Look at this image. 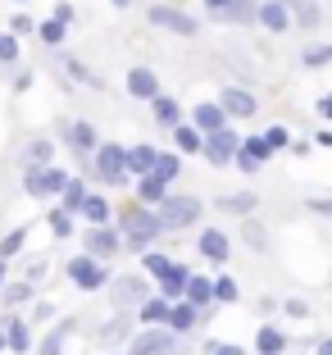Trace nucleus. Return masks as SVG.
I'll use <instances>...</instances> for the list:
<instances>
[{
	"label": "nucleus",
	"instance_id": "obj_45",
	"mask_svg": "<svg viewBox=\"0 0 332 355\" xmlns=\"http://www.w3.org/2000/svg\"><path fill=\"white\" fill-rule=\"evenodd\" d=\"M46 273H51V260H46V255H37V260L23 264V282H32V287H37V282H42Z\"/></svg>",
	"mask_w": 332,
	"mask_h": 355
},
{
	"label": "nucleus",
	"instance_id": "obj_27",
	"mask_svg": "<svg viewBox=\"0 0 332 355\" xmlns=\"http://www.w3.org/2000/svg\"><path fill=\"white\" fill-rule=\"evenodd\" d=\"M55 60H60V69H64V73L73 78V83H82V87H91V92H105V83H101V78L91 73V69H87L82 60H73V55H64V51H55Z\"/></svg>",
	"mask_w": 332,
	"mask_h": 355
},
{
	"label": "nucleus",
	"instance_id": "obj_44",
	"mask_svg": "<svg viewBox=\"0 0 332 355\" xmlns=\"http://www.w3.org/2000/svg\"><path fill=\"white\" fill-rule=\"evenodd\" d=\"M10 37H19V42H23V37H37V19L19 10V14L10 19Z\"/></svg>",
	"mask_w": 332,
	"mask_h": 355
},
{
	"label": "nucleus",
	"instance_id": "obj_53",
	"mask_svg": "<svg viewBox=\"0 0 332 355\" xmlns=\"http://www.w3.org/2000/svg\"><path fill=\"white\" fill-rule=\"evenodd\" d=\"M282 310H287L291 319H305V314H310V305H305V301H282Z\"/></svg>",
	"mask_w": 332,
	"mask_h": 355
},
{
	"label": "nucleus",
	"instance_id": "obj_63",
	"mask_svg": "<svg viewBox=\"0 0 332 355\" xmlns=\"http://www.w3.org/2000/svg\"><path fill=\"white\" fill-rule=\"evenodd\" d=\"M14 5H28V0H14Z\"/></svg>",
	"mask_w": 332,
	"mask_h": 355
},
{
	"label": "nucleus",
	"instance_id": "obj_52",
	"mask_svg": "<svg viewBox=\"0 0 332 355\" xmlns=\"http://www.w3.org/2000/svg\"><path fill=\"white\" fill-rule=\"evenodd\" d=\"M14 92H28V87H32V69H14Z\"/></svg>",
	"mask_w": 332,
	"mask_h": 355
},
{
	"label": "nucleus",
	"instance_id": "obj_5",
	"mask_svg": "<svg viewBox=\"0 0 332 355\" xmlns=\"http://www.w3.org/2000/svg\"><path fill=\"white\" fill-rule=\"evenodd\" d=\"M64 273H69V282L78 287V292H101V287H110V264L91 260V255H73L69 264H64Z\"/></svg>",
	"mask_w": 332,
	"mask_h": 355
},
{
	"label": "nucleus",
	"instance_id": "obj_47",
	"mask_svg": "<svg viewBox=\"0 0 332 355\" xmlns=\"http://www.w3.org/2000/svg\"><path fill=\"white\" fill-rule=\"evenodd\" d=\"M241 237H246V246H255V251H264V228L255 219H246L241 223Z\"/></svg>",
	"mask_w": 332,
	"mask_h": 355
},
{
	"label": "nucleus",
	"instance_id": "obj_9",
	"mask_svg": "<svg viewBox=\"0 0 332 355\" xmlns=\"http://www.w3.org/2000/svg\"><path fill=\"white\" fill-rule=\"evenodd\" d=\"M146 19H150V28L177 32V37H196V32H200V23L191 19L187 10H177V5H150V10H146Z\"/></svg>",
	"mask_w": 332,
	"mask_h": 355
},
{
	"label": "nucleus",
	"instance_id": "obj_49",
	"mask_svg": "<svg viewBox=\"0 0 332 355\" xmlns=\"http://www.w3.org/2000/svg\"><path fill=\"white\" fill-rule=\"evenodd\" d=\"M51 19H55V23H64V28H73V19H78V10H73L69 0H60V5L51 10Z\"/></svg>",
	"mask_w": 332,
	"mask_h": 355
},
{
	"label": "nucleus",
	"instance_id": "obj_23",
	"mask_svg": "<svg viewBox=\"0 0 332 355\" xmlns=\"http://www.w3.org/2000/svg\"><path fill=\"white\" fill-rule=\"evenodd\" d=\"M87 196H91L87 178H69V182H64V191H60V209L78 219V214H82V205H87Z\"/></svg>",
	"mask_w": 332,
	"mask_h": 355
},
{
	"label": "nucleus",
	"instance_id": "obj_11",
	"mask_svg": "<svg viewBox=\"0 0 332 355\" xmlns=\"http://www.w3.org/2000/svg\"><path fill=\"white\" fill-rule=\"evenodd\" d=\"M0 328H5V351L10 355H32V346H37V337H32V324L23 319V314H5L0 319Z\"/></svg>",
	"mask_w": 332,
	"mask_h": 355
},
{
	"label": "nucleus",
	"instance_id": "obj_14",
	"mask_svg": "<svg viewBox=\"0 0 332 355\" xmlns=\"http://www.w3.org/2000/svg\"><path fill=\"white\" fill-rule=\"evenodd\" d=\"M218 110H223L228 119H250L255 110H260V101H255L246 87H232L228 83V87H223V96H218Z\"/></svg>",
	"mask_w": 332,
	"mask_h": 355
},
{
	"label": "nucleus",
	"instance_id": "obj_6",
	"mask_svg": "<svg viewBox=\"0 0 332 355\" xmlns=\"http://www.w3.org/2000/svg\"><path fill=\"white\" fill-rule=\"evenodd\" d=\"M146 296H155L146 273H119V278H110V301H114V310H137Z\"/></svg>",
	"mask_w": 332,
	"mask_h": 355
},
{
	"label": "nucleus",
	"instance_id": "obj_46",
	"mask_svg": "<svg viewBox=\"0 0 332 355\" xmlns=\"http://www.w3.org/2000/svg\"><path fill=\"white\" fill-rule=\"evenodd\" d=\"M305 69H323V64H332V46H305Z\"/></svg>",
	"mask_w": 332,
	"mask_h": 355
},
{
	"label": "nucleus",
	"instance_id": "obj_41",
	"mask_svg": "<svg viewBox=\"0 0 332 355\" xmlns=\"http://www.w3.org/2000/svg\"><path fill=\"white\" fill-rule=\"evenodd\" d=\"M168 264H173V255H164V251H146V255H141V273H146L150 282H159V278H164V269H168Z\"/></svg>",
	"mask_w": 332,
	"mask_h": 355
},
{
	"label": "nucleus",
	"instance_id": "obj_26",
	"mask_svg": "<svg viewBox=\"0 0 332 355\" xmlns=\"http://www.w3.org/2000/svg\"><path fill=\"white\" fill-rule=\"evenodd\" d=\"M282 5H287V19L301 23V28H319L323 23V5L319 0H282Z\"/></svg>",
	"mask_w": 332,
	"mask_h": 355
},
{
	"label": "nucleus",
	"instance_id": "obj_8",
	"mask_svg": "<svg viewBox=\"0 0 332 355\" xmlns=\"http://www.w3.org/2000/svg\"><path fill=\"white\" fill-rule=\"evenodd\" d=\"M119 251H123V237H119L114 223H110V228H82V255H91V260L110 264Z\"/></svg>",
	"mask_w": 332,
	"mask_h": 355
},
{
	"label": "nucleus",
	"instance_id": "obj_54",
	"mask_svg": "<svg viewBox=\"0 0 332 355\" xmlns=\"http://www.w3.org/2000/svg\"><path fill=\"white\" fill-rule=\"evenodd\" d=\"M209 355H246L241 346H228V342H209Z\"/></svg>",
	"mask_w": 332,
	"mask_h": 355
},
{
	"label": "nucleus",
	"instance_id": "obj_10",
	"mask_svg": "<svg viewBox=\"0 0 332 355\" xmlns=\"http://www.w3.org/2000/svg\"><path fill=\"white\" fill-rule=\"evenodd\" d=\"M128 355H177V337L168 328H141L128 342Z\"/></svg>",
	"mask_w": 332,
	"mask_h": 355
},
{
	"label": "nucleus",
	"instance_id": "obj_43",
	"mask_svg": "<svg viewBox=\"0 0 332 355\" xmlns=\"http://www.w3.org/2000/svg\"><path fill=\"white\" fill-rule=\"evenodd\" d=\"M218 209H228V214H250V209H255V196H250V191H237V196H218Z\"/></svg>",
	"mask_w": 332,
	"mask_h": 355
},
{
	"label": "nucleus",
	"instance_id": "obj_31",
	"mask_svg": "<svg viewBox=\"0 0 332 355\" xmlns=\"http://www.w3.org/2000/svg\"><path fill=\"white\" fill-rule=\"evenodd\" d=\"M150 114H155L159 128H168V132H173V128L182 123V105H177L173 96H155V101H150Z\"/></svg>",
	"mask_w": 332,
	"mask_h": 355
},
{
	"label": "nucleus",
	"instance_id": "obj_34",
	"mask_svg": "<svg viewBox=\"0 0 332 355\" xmlns=\"http://www.w3.org/2000/svg\"><path fill=\"white\" fill-rule=\"evenodd\" d=\"M255 14H260V0H228V10L214 14L218 23H255Z\"/></svg>",
	"mask_w": 332,
	"mask_h": 355
},
{
	"label": "nucleus",
	"instance_id": "obj_40",
	"mask_svg": "<svg viewBox=\"0 0 332 355\" xmlns=\"http://www.w3.org/2000/svg\"><path fill=\"white\" fill-rule=\"evenodd\" d=\"M177 173H182V155H173V150H159V155H155V173H150V178H159V182H173Z\"/></svg>",
	"mask_w": 332,
	"mask_h": 355
},
{
	"label": "nucleus",
	"instance_id": "obj_56",
	"mask_svg": "<svg viewBox=\"0 0 332 355\" xmlns=\"http://www.w3.org/2000/svg\"><path fill=\"white\" fill-rule=\"evenodd\" d=\"M319 114H323V119H332V92H328V96L319 101Z\"/></svg>",
	"mask_w": 332,
	"mask_h": 355
},
{
	"label": "nucleus",
	"instance_id": "obj_12",
	"mask_svg": "<svg viewBox=\"0 0 332 355\" xmlns=\"http://www.w3.org/2000/svg\"><path fill=\"white\" fill-rule=\"evenodd\" d=\"M237 150H241V137L232 132V128H223V132H209L205 137V150H200V155L209 159V164H232V159H237Z\"/></svg>",
	"mask_w": 332,
	"mask_h": 355
},
{
	"label": "nucleus",
	"instance_id": "obj_58",
	"mask_svg": "<svg viewBox=\"0 0 332 355\" xmlns=\"http://www.w3.org/2000/svg\"><path fill=\"white\" fill-rule=\"evenodd\" d=\"M5 282H10V264L0 260V292H5Z\"/></svg>",
	"mask_w": 332,
	"mask_h": 355
},
{
	"label": "nucleus",
	"instance_id": "obj_21",
	"mask_svg": "<svg viewBox=\"0 0 332 355\" xmlns=\"http://www.w3.org/2000/svg\"><path fill=\"white\" fill-rule=\"evenodd\" d=\"M155 155H159V150L150 146V141L128 146V178H150V173H155Z\"/></svg>",
	"mask_w": 332,
	"mask_h": 355
},
{
	"label": "nucleus",
	"instance_id": "obj_37",
	"mask_svg": "<svg viewBox=\"0 0 332 355\" xmlns=\"http://www.w3.org/2000/svg\"><path fill=\"white\" fill-rule=\"evenodd\" d=\"M255 351L260 355H282L287 351V333H278L273 324H264L260 333H255Z\"/></svg>",
	"mask_w": 332,
	"mask_h": 355
},
{
	"label": "nucleus",
	"instance_id": "obj_33",
	"mask_svg": "<svg viewBox=\"0 0 332 355\" xmlns=\"http://www.w3.org/2000/svg\"><path fill=\"white\" fill-rule=\"evenodd\" d=\"M32 292H37L32 282L14 278V282H5V292H0V305H5V310H14V314H19V305H28V301H32Z\"/></svg>",
	"mask_w": 332,
	"mask_h": 355
},
{
	"label": "nucleus",
	"instance_id": "obj_19",
	"mask_svg": "<svg viewBox=\"0 0 332 355\" xmlns=\"http://www.w3.org/2000/svg\"><path fill=\"white\" fill-rule=\"evenodd\" d=\"M78 219H82L87 228H110V223H114V205H110V196H101V191H91Z\"/></svg>",
	"mask_w": 332,
	"mask_h": 355
},
{
	"label": "nucleus",
	"instance_id": "obj_16",
	"mask_svg": "<svg viewBox=\"0 0 332 355\" xmlns=\"http://www.w3.org/2000/svg\"><path fill=\"white\" fill-rule=\"evenodd\" d=\"M78 333V319H55L51 324V333L37 342V355H64L69 351V337Z\"/></svg>",
	"mask_w": 332,
	"mask_h": 355
},
{
	"label": "nucleus",
	"instance_id": "obj_59",
	"mask_svg": "<svg viewBox=\"0 0 332 355\" xmlns=\"http://www.w3.org/2000/svg\"><path fill=\"white\" fill-rule=\"evenodd\" d=\"M319 355H332V337H323V342H319Z\"/></svg>",
	"mask_w": 332,
	"mask_h": 355
},
{
	"label": "nucleus",
	"instance_id": "obj_50",
	"mask_svg": "<svg viewBox=\"0 0 332 355\" xmlns=\"http://www.w3.org/2000/svg\"><path fill=\"white\" fill-rule=\"evenodd\" d=\"M264 141H269V150H282V146H291L287 128H269V132H264Z\"/></svg>",
	"mask_w": 332,
	"mask_h": 355
},
{
	"label": "nucleus",
	"instance_id": "obj_38",
	"mask_svg": "<svg viewBox=\"0 0 332 355\" xmlns=\"http://www.w3.org/2000/svg\"><path fill=\"white\" fill-rule=\"evenodd\" d=\"M64 37H69V28H64V23H55V19H42V23H37V42L51 46V51H60Z\"/></svg>",
	"mask_w": 332,
	"mask_h": 355
},
{
	"label": "nucleus",
	"instance_id": "obj_32",
	"mask_svg": "<svg viewBox=\"0 0 332 355\" xmlns=\"http://www.w3.org/2000/svg\"><path fill=\"white\" fill-rule=\"evenodd\" d=\"M168 333H173V337H187L191 333V328H196V310H191V305L187 301H173V310H168Z\"/></svg>",
	"mask_w": 332,
	"mask_h": 355
},
{
	"label": "nucleus",
	"instance_id": "obj_36",
	"mask_svg": "<svg viewBox=\"0 0 332 355\" xmlns=\"http://www.w3.org/2000/svg\"><path fill=\"white\" fill-rule=\"evenodd\" d=\"M173 146L182 150V155H200V150H205V137H200L191 123H177L173 128Z\"/></svg>",
	"mask_w": 332,
	"mask_h": 355
},
{
	"label": "nucleus",
	"instance_id": "obj_13",
	"mask_svg": "<svg viewBox=\"0 0 332 355\" xmlns=\"http://www.w3.org/2000/svg\"><path fill=\"white\" fill-rule=\"evenodd\" d=\"M123 87H128V96H132V101H146V105L155 101V96H164V92H159V73H155V69H146V64L128 69Z\"/></svg>",
	"mask_w": 332,
	"mask_h": 355
},
{
	"label": "nucleus",
	"instance_id": "obj_42",
	"mask_svg": "<svg viewBox=\"0 0 332 355\" xmlns=\"http://www.w3.org/2000/svg\"><path fill=\"white\" fill-rule=\"evenodd\" d=\"M19 60H23V46H19V37H10V32H0V69H19Z\"/></svg>",
	"mask_w": 332,
	"mask_h": 355
},
{
	"label": "nucleus",
	"instance_id": "obj_2",
	"mask_svg": "<svg viewBox=\"0 0 332 355\" xmlns=\"http://www.w3.org/2000/svg\"><path fill=\"white\" fill-rule=\"evenodd\" d=\"M87 168H91V178H101L105 187H123V182H128V146H119V141H101Z\"/></svg>",
	"mask_w": 332,
	"mask_h": 355
},
{
	"label": "nucleus",
	"instance_id": "obj_60",
	"mask_svg": "<svg viewBox=\"0 0 332 355\" xmlns=\"http://www.w3.org/2000/svg\"><path fill=\"white\" fill-rule=\"evenodd\" d=\"M319 146H332V128H328V132H319Z\"/></svg>",
	"mask_w": 332,
	"mask_h": 355
},
{
	"label": "nucleus",
	"instance_id": "obj_55",
	"mask_svg": "<svg viewBox=\"0 0 332 355\" xmlns=\"http://www.w3.org/2000/svg\"><path fill=\"white\" fill-rule=\"evenodd\" d=\"M310 209H314V214H323V219H332V200H310Z\"/></svg>",
	"mask_w": 332,
	"mask_h": 355
},
{
	"label": "nucleus",
	"instance_id": "obj_4",
	"mask_svg": "<svg viewBox=\"0 0 332 355\" xmlns=\"http://www.w3.org/2000/svg\"><path fill=\"white\" fill-rule=\"evenodd\" d=\"M155 214H159V228L164 232H182V228H191V223L200 219V200L182 196V191H168V200L155 209Z\"/></svg>",
	"mask_w": 332,
	"mask_h": 355
},
{
	"label": "nucleus",
	"instance_id": "obj_61",
	"mask_svg": "<svg viewBox=\"0 0 332 355\" xmlns=\"http://www.w3.org/2000/svg\"><path fill=\"white\" fill-rule=\"evenodd\" d=\"M110 5H114V10H128V5H132V0H110Z\"/></svg>",
	"mask_w": 332,
	"mask_h": 355
},
{
	"label": "nucleus",
	"instance_id": "obj_3",
	"mask_svg": "<svg viewBox=\"0 0 332 355\" xmlns=\"http://www.w3.org/2000/svg\"><path fill=\"white\" fill-rule=\"evenodd\" d=\"M60 141L73 150V155L82 159V164H91V155H96V146H101V132H96V123L91 119H60Z\"/></svg>",
	"mask_w": 332,
	"mask_h": 355
},
{
	"label": "nucleus",
	"instance_id": "obj_7",
	"mask_svg": "<svg viewBox=\"0 0 332 355\" xmlns=\"http://www.w3.org/2000/svg\"><path fill=\"white\" fill-rule=\"evenodd\" d=\"M64 182H69V173H64L60 164H51V168H23V191H28L32 200H51V196H60Z\"/></svg>",
	"mask_w": 332,
	"mask_h": 355
},
{
	"label": "nucleus",
	"instance_id": "obj_1",
	"mask_svg": "<svg viewBox=\"0 0 332 355\" xmlns=\"http://www.w3.org/2000/svg\"><path fill=\"white\" fill-rule=\"evenodd\" d=\"M114 228H119V237H123L128 251H141V255L150 251V246L159 241V232H164V228H159V214H155V209L137 205V200L114 214Z\"/></svg>",
	"mask_w": 332,
	"mask_h": 355
},
{
	"label": "nucleus",
	"instance_id": "obj_35",
	"mask_svg": "<svg viewBox=\"0 0 332 355\" xmlns=\"http://www.w3.org/2000/svg\"><path fill=\"white\" fill-rule=\"evenodd\" d=\"M23 246H28V228H10V232H0V260H5V264L19 260Z\"/></svg>",
	"mask_w": 332,
	"mask_h": 355
},
{
	"label": "nucleus",
	"instance_id": "obj_51",
	"mask_svg": "<svg viewBox=\"0 0 332 355\" xmlns=\"http://www.w3.org/2000/svg\"><path fill=\"white\" fill-rule=\"evenodd\" d=\"M51 319H55V305L51 301H37V305H32V324H51Z\"/></svg>",
	"mask_w": 332,
	"mask_h": 355
},
{
	"label": "nucleus",
	"instance_id": "obj_25",
	"mask_svg": "<svg viewBox=\"0 0 332 355\" xmlns=\"http://www.w3.org/2000/svg\"><path fill=\"white\" fill-rule=\"evenodd\" d=\"M168 310H173V301H164V296H146V301L137 305V319H141V328H164Z\"/></svg>",
	"mask_w": 332,
	"mask_h": 355
},
{
	"label": "nucleus",
	"instance_id": "obj_57",
	"mask_svg": "<svg viewBox=\"0 0 332 355\" xmlns=\"http://www.w3.org/2000/svg\"><path fill=\"white\" fill-rule=\"evenodd\" d=\"M205 10L209 14H223V10H228V0H205Z\"/></svg>",
	"mask_w": 332,
	"mask_h": 355
},
{
	"label": "nucleus",
	"instance_id": "obj_15",
	"mask_svg": "<svg viewBox=\"0 0 332 355\" xmlns=\"http://www.w3.org/2000/svg\"><path fill=\"white\" fill-rule=\"evenodd\" d=\"M19 164L23 168H51L55 164V137H28L19 150Z\"/></svg>",
	"mask_w": 332,
	"mask_h": 355
},
{
	"label": "nucleus",
	"instance_id": "obj_28",
	"mask_svg": "<svg viewBox=\"0 0 332 355\" xmlns=\"http://www.w3.org/2000/svg\"><path fill=\"white\" fill-rule=\"evenodd\" d=\"M164 200H168V182H159V178H137V205L159 209Z\"/></svg>",
	"mask_w": 332,
	"mask_h": 355
},
{
	"label": "nucleus",
	"instance_id": "obj_20",
	"mask_svg": "<svg viewBox=\"0 0 332 355\" xmlns=\"http://www.w3.org/2000/svg\"><path fill=\"white\" fill-rule=\"evenodd\" d=\"M132 342V310H114L110 324H101V346H123Z\"/></svg>",
	"mask_w": 332,
	"mask_h": 355
},
{
	"label": "nucleus",
	"instance_id": "obj_48",
	"mask_svg": "<svg viewBox=\"0 0 332 355\" xmlns=\"http://www.w3.org/2000/svg\"><path fill=\"white\" fill-rule=\"evenodd\" d=\"M214 301H237V282L232 278H214Z\"/></svg>",
	"mask_w": 332,
	"mask_h": 355
},
{
	"label": "nucleus",
	"instance_id": "obj_29",
	"mask_svg": "<svg viewBox=\"0 0 332 355\" xmlns=\"http://www.w3.org/2000/svg\"><path fill=\"white\" fill-rule=\"evenodd\" d=\"M182 301H187L191 310H205V305L214 301V278H200V273H191V278H187V292H182Z\"/></svg>",
	"mask_w": 332,
	"mask_h": 355
},
{
	"label": "nucleus",
	"instance_id": "obj_30",
	"mask_svg": "<svg viewBox=\"0 0 332 355\" xmlns=\"http://www.w3.org/2000/svg\"><path fill=\"white\" fill-rule=\"evenodd\" d=\"M255 23H264L269 32H287V28H291L287 5H282V0H260V14H255Z\"/></svg>",
	"mask_w": 332,
	"mask_h": 355
},
{
	"label": "nucleus",
	"instance_id": "obj_22",
	"mask_svg": "<svg viewBox=\"0 0 332 355\" xmlns=\"http://www.w3.org/2000/svg\"><path fill=\"white\" fill-rule=\"evenodd\" d=\"M196 251L205 255V260L223 264V260H228V255H232V241L223 237V232H218V228H205V232H200V237H196Z\"/></svg>",
	"mask_w": 332,
	"mask_h": 355
},
{
	"label": "nucleus",
	"instance_id": "obj_39",
	"mask_svg": "<svg viewBox=\"0 0 332 355\" xmlns=\"http://www.w3.org/2000/svg\"><path fill=\"white\" fill-rule=\"evenodd\" d=\"M73 223H78V219H73V214H64L60 205H55L51 214H46V228H51V237H60V241H69L73 232H78V228H73Z\"/></svg>",
	"mask_w": 332,
	"mask_h": 355
},
{
	"label": "nucleus",
	"instance_id": "obj_24",
	"mask_svg": "<svg viewBox=\"0 0 332 355\" xmlns=\"http://www.w3.org/2000/svg\"><path fill=\"white\" fill-rule=\"evenodd\" d=\"M187 278H191V269L173 260V264L164 269V278H159V296H164V301H182V292H187Z\"/></svg>",
	"mask_w": 332,
	"mask_h": 355
},
{
	"label": "nucleus",
	"instance_id": "obj_17",
	"mask_svg": "<svg viewBox=\"0 0 332 355\" xmlns=\"http://www.w3.org/2000/svg\"><path fill=\"white\" fill-rule=\"evenodd\" d=\"M191 128H196L200 137H209V132H223V128H228V114L218 110V101H200L196 110H191Z\"/></svg>",
	"mask_w": 332,
	"mask_h": 355
},
{
	"label": "nucleus",
	"instance_id": "obj_62",
	"mask_svg": "<svg viewBox=\"0 0 332 355\" xmlns=\"http://www.w3.org/2000/svg\"><path fill=\"white\" fill-rule=\"evenodd\" d=\"M0 355H5V328H0Z\"/></svg>",
	"mask_w": 332,
	"mask_h": 355
},
{
	"label": "nucleus",
	"instance_id": "obj_18",
	"mask_svg": "<svg viewBox=\"0 0 332 355\" xmlns=\"http://www.w3.org/2000/svg\"><path fill=\"white\" fill-rule=\"evenodd\" d=\"M269 155H273V150H269V141H264V137H241V150H237V159H232V164H237L241 173H255V168H260Z\"/></svg>",
	"mask_w": 332,
	"mask_h": 355
}]
</instances>
